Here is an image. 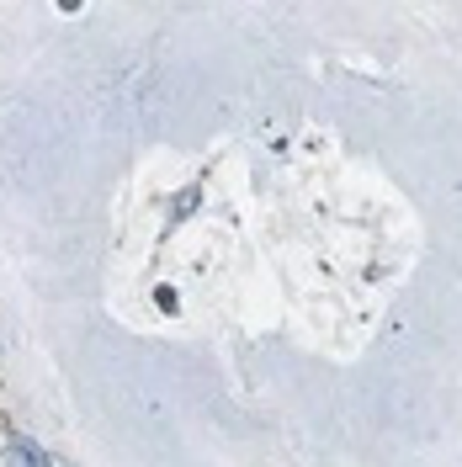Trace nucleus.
<instances>
[{
    "label": "nucleus",
    "instance_id": "nucleus-1",
    "mask_svg": "<svg viewBox=\"0 0 462 467\" xmlns=\"http://www.w3.org/2000/svg\"><path fill=\"white\" fill-rule=\"evenodd\" d=\"M5 467H54V462H48V457H43L32 441L11 436V441H5Z\"/></svg>",
    "mask_w": 462,
    "mask_h": 467
},
{
    "label": "nucleus",
    "instance_id": "nucleus-2",
    "mask_svg": "<svg viewBox=\"0 0 462 467\" xmlns=\"http://www.w3.org/2000/svg\"><path fill=\"white\" fill-rule=\"evenodd\" d=\"M192 202H197V192H181V197H175V213H171V223H181V218L192 213Z\"/></svg>",
    "mask_w": 462,
    "mask_h": 467
}]
</instances>
